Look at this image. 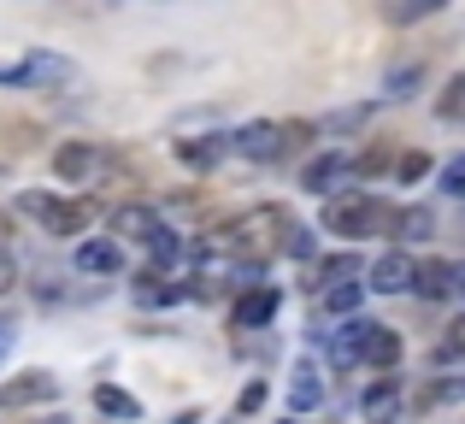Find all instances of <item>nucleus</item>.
<instances>
[{"instance_id": "f257e3e1", "label": "nucleus", "mask_w": 465, "mask_h": 424, "mask_svg": "<svg viewBox=\"0 0 465 424\" xmlns=\"http://www.w3.org/2000/svg\"><path fill=\"white\" fill-rule=\"evenodd\" d=\"M71 77H77V65L65 54H47V47L18 59V65H0V83H12V89H65Z\"/></svg>"}, {"instance_id": "f03ea898", "label": "nucleus", "mask_w": 465, "mask_h": 424, "mask_svg": "<svg viewBox=\"0 0 465 424\" xmlns=\"http://www.w3.org/2000/svg\"><path fill=\"white\" fill-rule=\"evenodd\" d=\"M24 212L42 218L54 236H77V230H89V201H54V195H24Z\"/></svg>"}, {"instance_id": "7ed1b4c3", "label": "nucleus", "mask_w": 465, "mask_h": 424, "mask_svg": "<svg viewBox=\"0 0 465 424\" xmlns=\"http://www.w3.org/2000/svg\"><path fill=\"white\" fill-rule=\"evenodd\" d=\"M377 218H383V207L365 201V195H348V201H330V207H324V224L336 230V236H365Z\"/></svg>"}, {"instance_id": "20e7f679", "label": "nucleus", "mask_w": 465, "mask_h": 424, "mask_svg": "<svg viewBox=\"0 0 465 424\" xmlns=\"http://www.w3.org/2000/svg\"><path fill=\"white\" fill-rule=\"evenodd\" d=\"M54 172L65 177V183H94V177L106 172V153L94 148V142H65V148L54 153Z\"/></svg>"}, {"instance_id": "39448f33", "label": "nucleus", "mask_w": 465, "mask_h": 424, "mask_svg": "<svg viewBox=\"0 0 465 424\" xmlns=\"http://www.w3.org/2000/svg\"><path fill=\"white\" fill-rule=\"evenodd\" d=\"M353 172H360V160H348V153H324L318 165H307V189H312V195H341V183H353Z\"/></svg>"}, {"instance_id": "423d86ee", "label": "nucleus", "mask_w": 465, "mask_h": 424, "mask_svg": "<svg viewBox=\"0 0 465 424\" xmlns=\"http://www.w3.org/2000/svg\"><path fill=\"white\" fill-rule=\"evenodd\" d=\"M59 378L54 371H24L18 383H0V407H30V401H54Z\"/></svg>"}, {"instance_id": "0eeeda50", "label": "nucleus", "mask_w": 465, "mask_h": 424, "mask_svg": "<svg viewBox=\"0 0 465 424\" xmlns=\"http://www.w3.org/2000/svg\"><path fill=\"white\" fill-rule=\"evenodd\" d=\"M365 289H377V295H401V289H412V253H383V260L371 265V283Z\"/></svg>"}, {"instance_id": "6e6552de", "label": "nucleus", "mask_w": 465, "mask_h": 424, "mask_svg": "<svg viewBox=\"0 0 465 424\" xmlns=\"http://www.w3.org/2000/svg\"><path fill=\"white\" fill-rule=\"evenodd\" d=\"M360 342H365V319H348V324H336L330 330V342H324V360L330 366H360Z\"/></svg>"}, {"instance_id": "1a4fd4ad", "label": "nucleus", "mask_w": 465, "mask_h": 424, "mask_svg": "<svg viewBox=\"0 0 465 424\" xmlns=\"http://www.w3.org/2000/svg\"><path fill=\"white\" fill-rule=\"evenodd\" d=\"M360 360L365 366H377V371H389L401 360V336L389 330V324H371L365 319V342H360Z\"/></svg>"}, {"instance_id": "9d476101", "label": "nucleus", "mask_w": 465, "mask_h": 424, "mask_svg": "<svg viewBox=\"0 0 465 424\" xmlns=\"http://www.w3.org/2000/svg\"><path fill=\"white\" fill-rule=\"evenodd\" d=\"M283 136H289L283 124H248V130H236V148L248 153V160H277V153H283Z\"/></svg>"}, {"instance_id": "9b49d317", "label": "nucleus", "mask_w": 465, "mask_h": 424, "mask_svg": "<svg viewBox=\"0 0 465 424\" xmlns=\"http://www.w3.org/2000/svg\"><path fill=\"white\" fill-rule=\"evenodd\" d=\"M230 319L242 324V330H260V324H272L277 319V289H248V295L236 301V312Z\"/></svg>"}, {"instance_id": "f8f14e48", "label": "nucleus", "mask_w": 465, "mask_h": 424, "mask_svg": "<svg viewBox=\"0 0 465 424\" xmlns=\"http://www.w3.org/2000/svg\"><path fill=\"white\" fill-rule=\"evenodd\" d=\"M412 289H419L424 301H442L448 289H454V265L448 260H419L412 265Z\"/></svg>"}, {"instance_id": "ddd939ff", "label": "nucleus", "mask_w": 465, "mask_h": 424, "mask_svg": "<svg viewBox=\"0 0 465 424\" xmlns=\"http://www.w3.org/2000/svg\"><path fill=\"white\" fill-rule=\"evenodd\" d=\"M318 401H324V378H318L312 360H301V366H295V383H289V407H295V413H312Z\"/></svg>"}, {"instance_id": "4468645a", "label": "nucleus", "mask_w": 465, "mask_h": 424, "mask_svg": "<svg viewBox=\"0 0 465 424\" xmlns=\"http://www.w3.org/2000/svg\"><path fill=\"white\" fill-rule=\"evenodd\" d=\"M113 224H118V236L142 242V248H153V242H159V230H165V224H159V218H153L148 207H118Z\"/></svg>"}, {"instance_id": "2eb2a0df", "label": "nucleus", "mask_w": 465, "mask_h": 424, "mask_svg": "<svg viewBox=\"0 0 465 424\" xmlns=\"http://www.w3.org/2000/svg\"><path fill=\"white\" fill-rule=\"evenodd\" d=\"M171 148H177V160H183V165L206 172L213 160H224V148H230V142H224V136H206V142H171Z\"/></svg>"}, {"instance_id": "dca6fc26", "label": "nucleus", "mask_w": 465, "mask_h": 424, "mask_svg": "<svg viewBox=\"0 0 465 424\" xmlns=\"http://www.w3.org/2000/svg\"><path fill=\"white\" fill-rule=\"evenodd\" d=\"M94 407H101L106 419H142V401H136V395H124V389H113V383L94 389Z\"/></svg>"}, {"instance_id": "f3484780", "label": "nucleus", "mask_w": 465, "mask_h": 424, "mask_svg": "<svg viewBox=\"0 0 465 424\" xmlns=\"http://www.w3.org/2000/svg\"><path fill=\"white\" fill-rule=\"evenodd\" d=\"M395 413H401V389L395 383H377V389L365 395V424H389Z\"/></svg>"}, {"instance_id": "a211bd4d", "label": "nucleus", "mask_w": 465, "mask_h": 424, "mask_svg": "<svg viewBox=\"0 0 465 424\" xmlns=\"http://www.w3.org/2000/svg\"><path fill=\"white\" fill-rule=\"evenodd\" d=\"M77 271H118V248L113 242H83L77 248Z\"/></svg>"}, {"instance_id": "6ab92c4d", "label": "nucleus", "mask_w": 465, "mask_h": 424, "mask_svg": "<svg viewBox=\"0 0 465 424\" xmlns=\"http://www.w3.org/2000/svg\"><path fill=\"white\" fill-rule=\"evenodd\" d=\"M360 301H365V283H330L324 289V307L330 312H353Z\"/></svg>"}, {"instance_id": "aec40b11", "label": "nucleus", "mask_w": 465, "mask_h": 424, "mask_svg": "<svg viewBox=\"0 0 465 424\" xmlns=\"http://www.w3.org/2000/svg\"><path fill=\"white\" fill-rule=\"evenodd\" d=\"M448 0H395V6H389V18L395 24H412V18H430V12H442Z\"/></svg>"}, {"instance_id": "412c9836", "label": "nucleus", "mask_w": 465, "mask_h": 424, "mask_svg": "<svg viewBox=\"0 0 465 424\" xmlns=\"http://www.w3.org/2000/svg\"><path fill=\"white\" fill-rule=\"evenodd\" d=\"M142 301H148V307H165V301H177L183 289L177 283H165V277H142V289H136Z\"/></svg>"}, {"instance_id": "4be33fe9", "label": "nucleus", "mask_w": 465, "mask_h": 424, "mask_svg": "<svg viewBox=\"0 0 465 424\" xmlns=\"http://www.w3.org/2000/svg\"><path fill=\"white\" fill-rule=\"evenodd\" d=\"M436 113H442V118H465V77L448 83V94L436 101Z\"/></svg>"}, {"instance_id": "5701e85b", "label": "nucleus", "mask_w": 465, "mask_h": 424, "mask_svg": "<svg viewBox=\"0 0 465 424\" xmlns=\"http://www.w3.org/2000/svg\"><path fill=\"white\" fill-rule=\"evenodd\" d=\"M442 189H448L454 201H465V153H460V160H454V165L442 172Z\"/></svg>"}, {"instance_id": "b1692460", "label": "nucleus", "mask_w": 465, "mask_h": 424, "mask_svg": "<svg viewBox=\"0 0 465 424\" xmlns=\"http://www.w3.org/2000/svg\"><path fill=\"white\" fill-rule=\"evenodd\" d=\"M460 348H465V319H460V324H448V336H442V348H436V360H454Z\"/></svg>"}, {"instance_id": "393cba45", "label": "nucleus", "mask_w": 465, "mask_h": 424, "mask_svg": "<svg viewBox=\"0 0 465 424\" xmlns=\"http://www.w3.org/2000/svg\"><path fill=\"white\" fill-rule=\"evenodd\" d=\"M424 172H430V160H424V153H407V160H401V177H407V183H419Z\"/></svg>"}, {"instance_id": "a878e982", "label": "nucleus", "mask_w": 465, "mask_h": 424, "mask_svg": "<svg viewBox=\"0 0 465 424\" xmlns=\"http://www.w3.org/2000/svg\"><path fill=\"white\" fill-rule=\"evenodd\" d=\"M460 395H465V371H454V378H448V383H442V389H436V395H430V401H460Z\"/></svg>"}, {"instance_id": "bb28decb", "label": "nucleus", "mask_w": 465, "mask_h": 424, "mask_svg": "<svg viewBox=\"0 0 465 424\" xmlns=\"http://www.w3.org/2000/svg\"><path fill=\"white\" fill-rule=\"evenodd\" d=\"M12 283H18V265H12V253L0 248V289H12Z\"/></svg>"}, {"instance_id": "cd10ccee", "label": "nucleus", "mask_w": 465, "mask_h": 424, "mask_svg": "<svg viewBox=\"0 0 465 424\" xmlns=\"http://www.w3.org/2000/svg\"><path fill=\"white\" fill-rule=\"evenodd\" d=\"M12 354V330H0V360H6Z\"/></svg>"}, {"instance_id": "c85d7f7f", "label": "nucleus", "mask_w": 465, "mask_h": 424, "mask_svg": "<svg viewBox=\"0 0 465 424\" xmlns=\"http://www.w3.org/2000/svg\"><path fill=\"white\" fill-rule=\"evenodd\" d=\"M454 289H460V295H465V265H454Z\"/></svg>"}]
</instances>
